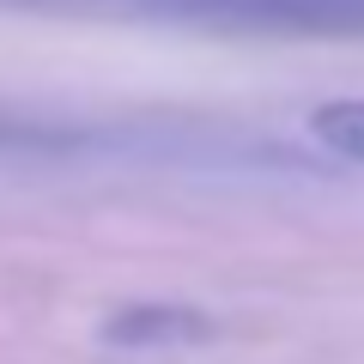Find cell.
<instances>
[{
    "label": "cell",
    "instance_id": "1",
    "mask_svg": "<svg viewBox=\"0 0 364 364\" xmlns=\"http://www.w3.org/2000/svg\"><path fill=\"white\" fill-rule=\"evenodd\" d=\"M310 134L334 158H346V164L364 170V97H334V104H322L310 116Z\"/></svg>",
    "mask_w": 364,
    "mask_h": 364
}]
</instances>
